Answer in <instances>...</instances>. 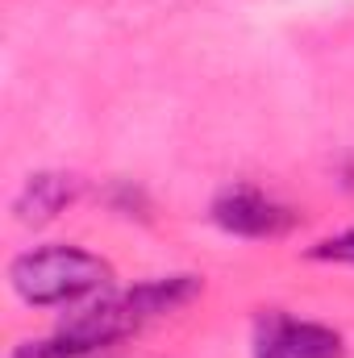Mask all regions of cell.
I'll return each instance as SVG.
<instances>
[{
  "label": "cell",
  "instance_id": "5",
  "mask_svg": "<svg viewBox=\"0 0 354 358\" xmlns=\"http://www.w3.org/2000/svg\"><path fill=\"white\" fill-rule=\"evenodd\" d=\"M84 192V179L71 176V171H38L21 183L17 200H13V213L21 225H46L55 221L59 213H67Z\"/></svg>",
  "mask_w": 354,
  "mask_h": 358
},
{
  "label": "cell",
  "instance_id": "6",
  "mask_svg": "<svg viewBox=\"0 0 354 358\" xmlns=\"http://www.w3.org/2000/svg\"><path fill=\"white\" fill-rule=\"evenodd\" d=\"M313 263H338V267H354V229H342V234H330L321 242H313L304 250Z\"/></svg>",
  "mask_w": 354,
  "mask_h": 358
},
{
  "label": "cell",
  "instance_id": "1",
  "mask_svg": "<svg viewBox=\"0 0 354 358\" xmlns=\"http://www.w3.org/2000/svg\"><path fill=\"white\" fill-rule=\"evenodd\" d=\"M200 292H204V283L196 275H155V279H142L125 292L108 287L104 296L80 304L50 338L25 342L8 358H92L117 342H125V338H134L150 321L179 313Z\"/></svg>",
  "mask_w": 354,
  "mask_h": 358
},
{
  "label": "cell",
  "instance_id": "4",
  "mask_svg": "<svg viewBox=\"0 0 354 358\" xmlns=\"http://www.w3.org/2000/svg\"><path fill=\"white\" fill-rule=\"evenodd\" d=\"M250 358H346V342L338 329L321 321H304L292 313H263L255 321Z\"/></svg>",
  "mask_w": 354,
  "mask_h": 358
},
{
  "label": "cell",
  "instance_id": "2",
  "mask_svg": "<svg viewBox=\"0 0 354 358\" xmlns=\"http://www.w3.org/2000/svg\"><path fill=\"white\" fill-rule=\"evenodd\" d=\"M8 283L34 308H71L104 296L113 287V267L84 246L55 242L17 255L8 263Z\"/></svg>",
  "mask_w": 354,
  "mask_h": 358
},
{
  "label": "cell",
  "instance_id": "3",
  "mask_svg": "<svg viewBox=\"0 0 354 358\" xmlns=\"http://www.w3.org/2000/svg\"><path fill=\"white\" fill-rule=\"evenodd\" d=\"M213 225L234 234V238H250V242H263V238H283L300 225V213L283 200H275L263 187H250V183H234L225 192H217L213 208H208Z\"/></svg>",
  "mask_w": 354,
  "mask_h": 358
}]
</instances>
